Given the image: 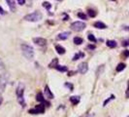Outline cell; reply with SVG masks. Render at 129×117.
I'll list each match as a JSON object with an SVG mask.
<instances>
[{
    "label": "cell",
    "mask_w": 129,
    "mask_h": 117,
    "mask_svg": "<svg viewBox=\"0 0 129 117\" xmlns=\"http://www.w3.org/2000/svg\"><path fill=\"white\" fill-rule=\"evenodd\" d=\"M22 55L27 58V60H32L34 58V49L33 47L27 45V44H22Z\"/></svg>",
    "instance_id": "1"
},
{
    "label": "cell",
    "mask_w": 129,
    "mask_h": 117,
    "mask_svg": "<svg viewBox=\"0 0 129 117\" xmlns=\"http://www.w3.org/2000/svg\"><path fill=\"white\" fill-rule=\"evenodd\" d=\"M16 94H17L18 101L20 102V104L22 106H25V100H24V98H23V95H24V85L22 83L19 84V86L17 88V91H16Z\"/></svg>",
    "instance_id": "2"
},
{
    "label": "cell",
    "mask_w": 129,
    "mask_h": 117,
    "mask_svg": "<svg viewBox=\"0 0 129 117\" xmlns=\"http://www.w3.org/2000/svg\"><path fill=\"white\" fill-rule=\"evenodd\" d=\"M42 19H43V15L39 11H35L31 14H28V15L24 16V18H23V20L26 22H39Z\"/></svg>",
    "instance_id": "3"
},
{
    "label": "cell",
    "mask_w": 129,
    "mask_h": 117,
    "mask_svg": "<svg viewBox=\"0 0 129 117\" xmlns=\"http://www.w3.org/2000/svg\"><path fill=\"white\" fill-rule=\"evenodd\" d=\"M86 27V25L83 22H75L71 25V29L74 30V31H77V32H80V31L84 30Z\"/></svg>",
    "instance_id": "4"
},
{
    "label": "cell",
    "mask_w": 129,
    "mask_h": 117,
    "mask_svg": "<svg viewBox=\"0 0 129 117\" xmlns=\"http://www.w3.org/2000/svg\"><path fill=\"white\" fill-rule=\"evenodd\" d=\"M7 82H8V75L7 74L0 75V94L4 92L6 85H7Z\"/></svg>",
    "instance_id": "5"
},
{
    "label": "cell",
    "mask_w": 129,
    "mask_h": 117,
    "mask_svg": "<svg viewBox=\"0 0 129 117\" xmlns=\"http://www.w3.org/2000/svg\"><path fill=\"white\" fill-rule=\"evenodd\" d=\"M88 70V65L86 63H81L79 66H78V71L81 73V74H86Z\"/></svg>",
    "instance_id": "6"
},
{
    "label": "cell",
    "mask_w": 129,
    "mask_h": 117,
    "mask_svg": "<svg viewBox=\"0 0 129 117\" xmlns=\"http://www.w3.org/2000/svg\"><path fill=\"white\" fill-rule=\"evenodd\" d=\"M33 42H34L36 45L41 46V47L46 46V44H47V40H46L45 38H42V37H36V38H34V39H33Z\"/></svg>",
    "instance_id": "7"
},
{
    "label": "cell",
    "mask_w": 129,
    "mask_h": 117,
    "mask_svg": "<svg viewBox=\"0 0 129 117\" xmlns=\"http://www.w3.org/2000/svg\"><path fill=\"white\" fill-rule=\"evenodd\" d=\"M44 93H45V96H46V98H48V99H50V100H51V99H53V98H54L53 94L51 93V91H50V87H49L48 85H46V86H45Z\"/></svg>",
    "instance_id": "8"
},
{
    "label": "cell",
    "mask_w": 129,
    "mask_h": 117,
    "mask_svg": "<svg viewBox=\"0 0 129 117\" xmlns=\"http://www.w3.org/2000/svg\"><path fill=\"white\" fill-rule=\"evenodd\" d=\"M70 35V32L68 31H64V32H61L57 35V39L58 40H66Z\"/></svg>",
    "instance_id": "9"
},
{
    "label": "cell",
    "mask_w": 129,
    "mask_h": 117,
    "mask_svg": "<svg viewBox=\"0 0 129 117\" xmlns=\"http://www.w3.org/2000/svg\"><path fill=\"white\" fill-rule=\"evenodd\" d=\"M36 100H37L39 102H42V103H47V104L50 106V103L46 101V100L44 99V96H43V94H42V93H38V94H37V96H36Z\"/></svg>",
    "instance_id": "10"
},
{
    "label": "cell",
    "mask_w": 129,
    "mask_h": 117,
    "mask_svg": "<svg viewBox=\"0 0 129 117\" xmlns=\"http://www.w3.org/2000/svg\"><path fill=\"white\" fill-rule=\"evenodd\" d=\"M6 2L10 8V10L12 12H15L16 11V4H15V0H6Z\"/></svg>",
    "instance_id": "11"
},
{
    "label": "cell",
    "mask_w": 129,
    "mask_h": 117,
    "mask_svg": "<svg viewBox=\"0 0 129 117\" xmlns=\"http://www.w3.org/2000/svg\"><path fill=\"white\" fill-rule=\"evenodd\" d=\"M93 25H94V27H96L98 29H105V28H107V25L104 23H102V22H96V23H94Z\"/></svg>",
    "instance_id": "12"
},
{
    "label": "cell",
    "mask_w": 129,
    "mask_h": 117,
    "mask_svg": "<svg viewBox=\"0 0 129 117\" xmlns=\"http://www.w3.org/2000/svg\"><path fill=\"white\" fill-rule=\"evenodd\" d=\"M55 51H56L57 54H59V55H64V54H65V52H66L65 48L62 47V46H60V45H56V46H55Z\"/></svg>",
    "instance_id": "13"
},
{
    "label": "cell",
    "mask_w": 129,
    "mask_h": 117,
    "mask_svg": "<svg viewBox=\"0 0 129 117\" xmlns=\"http://www.w3.org/2000/svg\"><path fill=\"white\" fill-rule=\"evenodd\" d=\"M70 101L73 105H77L79 102H80V97H76V96H73L70 98Z\"/></svg>",
    "instance_id": "14"
},
{
    "label": "cell",
    "mask_w": 129,
    "mask_h": 117,
    "mask_svg": "<svg viewBox=\"0 0 129 117\" xmlns=\"http://www.w3.org/2000/svg\"><path fill=\"white\" fill-rule=\"evenodd\" d=\"M35 109L38 111L39 114H42V113L45 112V105L42 104V103H41V104H38V105L35 106Z\"/></svg>",
    "instance_id": "15"
},
{
    "label": "cell",
    "mask_w": 129,
    "mask_h": 117,
    "mask_svg": "<svg viewBox=\"0 0 129 117\" xmlns=\"http://www.w3.org/2000/svg\"><path fill=\"white\" fill-rule=\"evenodd\" d=\"M55 69H57L60 72H66V71H68V68L65 66H56L55 67Z\"/></svg>",
    "instance_id": "16"
},
{
    "label": "cell",
    "mask_w": 129,
    "mask_h": 117,
    "mask_svg": "<svg viewBox=\"0 0 129 117\" xmlns=\"http://www.w3.org/2000/svg\"><path fill=\"white\" fill-rule=\"evenodd\" d=\"M106 44H107V46H108V47H110V48H115V47H116V45H117V44H116V42H115V40H108Z\"/></svg>",
    "instance_id": "17"
},
{
    "label": "cell",
    "mask_w": 129,
    "mask_h": 117,
    "mask_svg": "<svg viewBox=\"0 0 129 117\" xmlns=\"http://www.w3.org/2000/svg\"><path fill=\"white\" fill-rule=\"evenodd\" d=\"M56 66H58V60L55 58H53V60L51 61V63L49 65V67H50V68H52V67H54V68H55V67H56Z\"/></svg>",
    "instance_id": "18"
},
{
    "label": "cell",
    "mask_w": 129,
    "mask_h": 117,
    "mask_svg": "<svg viewBox=\"0 0 129 117\" xmlns=\"http://www.w3.org/2000/svg\"><path fill=\"white\" fill-rule=\"evenodd\" d=\"M84 57H85V53H82V52H81V53H79V54H76V55L73 57V61H74V62H75V61H78L80 58H84Z\"/></svg>",
    "instance_id": "19"
},
{
    "label": "cell",
    "mask_w": 129,
    "mask_h": 117,
    "mask_svg": "<svg viewBox=\"0 0 129 117\" xmlns=\"http://www.w3.org/2000/svg\"><path fill=\"white\" fill-rule=\"evenodd\" d=\"M125 64H123V63H120V64H118V66L116 67V71L117 72H120V71H122L124 68H125Z\"/></svg>",
    "instance_id": "20"
},
{
    "label": "cell",
    "mask_w": 129,
    "mask_h": 117,
    "mask_svg": "<svg viewBox=\"0 0 129 117\" xmlns=\"http://www.w3.org/2000/svg\"><path fill=\"white\" fill-rule=\"evenodd\" d=\"M83 42H84V39L81 38V37H75V38H74V43H75L76 45H81Z\"/></svg>",
    "instance_id": "21"
},
{
    "label": "cell",
    "mask_w": 129,
    "mask_h": 117,
    "mask_svg": "<svg viewBox=\"0 0 129 117\" xmlns=\"http://www.w3.org/2000/svg\"><path fill=\"white\" fill-rule=\"evenodd\" d=\"M42 5H43V7H44V8H46L48 11H50V8H51V4H50V2H46V1H45V2H43V4H42Z\"/></svg>",
    "instance_id": "22"
},
{
    "label": "cell",
    "mask_w": 129,
    "mask_h": 117,
    "mask_svg": "<svg viewBox=\"0 0 129 117\" xmlns=\"http://www.w3.org/2000/svg\"><path fill=\"white\" fill-rule=\"evenodd\" d=\"M87 13H88V16L91 17V18H94L96 16V12L94 10H91V9H88L87 10Z\"/></svg>",
    "instance_id": "23"
},
{
    "label": "cell",
    "mask_w": 129,
    "mask_h": 117,
    "mask_svg": "<svg viewBox=\"0 0 129 117\" xmlns=\"http://www.w3.org/2000/svg\"><path fill=\"white\" fill-rule=\"evenodd\" d=\"M87 38H88V40L90 41V42H92V43H96V38H95V36L94 35H92V34H89L88 36H87Z\"/></svg>",
    "instance_id": "24"
},
{
    "label": "cell",
    "mask_w": 129,
    "mask_h": 117,
    "mask_svg": "<svg viewBox=\"0 0 129 117\" xmlns=\"http://www.w3.org/2000/svg\"><path fill=\"white\" fill-rule=\"evenodd\" d=\"M78 17L80 18V19H82V20H86V15L85 14V13H79L78 14Z\"/></svg>",
    "instance_id": "25"
},
{
    "label": "cell",
    "mask_w": 129,
    "mask_h": 117,
    "mask_svg": "<svg viewBox=\"0 0 129 117\" xmlns=\"http://www.w3.org/2000/svg\"><path fill=\"white\" fill-rule=\"evenodd\" d=\"M114 99H115V96H114V95H112V96H111L109 99H107V100L104 101V106H105V105H106V104H107V103H108L110 100H114Z\"/></svg>",
    "instance_id": "26"
},
{
    "label": "cell",
    "mask_w": 129,
    "mask_h": 117,
    "mask_svg": "<svg viewBox=\"0 0 129 117\" xmlns=\"http://www.w3.org/2000/svg\"><path fill=\"white\" fill-rule=\"evenodd\" d=\"M64 85H65V87H67V88H70V91H73L74 87H73V85L71 83H65Z\"/></svg>",
    "instance_id": "27"
},
{
    "label": "cell",
    "mask_w": 129,
    "mask_h": 117,
    "mask_svg": "<svg viewBox=\"0 0 129 117\" xmlns=\"http://www.w3.org/2000/svg\"><path fill=\"white\" fill-rule=\"evenodd\" d=\"M28 112H29L30 114H39V113H38V111H37L35 108H33V109H29V110H28Z\"/></svg>",
    "instance_id": "28"
},
{
    "label": "cell",
    "mask_w": 129,
    "mask_h": 117,
    "mask_svg": "<svg viewBox=\"0 0 129 117\" xmlns=\"http://www.w3.org/2000/svg\"><path fill=\"white\" fill-rule=\"evenodd\" d=\"M122 56H123L124 58H128V57H129V51H128V50H126V51H123V53H122Z\"/></svg>",
    "instance_id": "29"
},
{
    "label": "cell",
    "mask_w": 129,
    "mask_h": 117,
    "mask_svg": "<svg viewBox=\"0 0 129 117\" xmlns=\"http://www.w3.org/2000/svg\"><path fill=\"white\" fill-rule=\"evenodd\" d=\"M122 46H123V47L129 46V40H123V41H122Z\"/></svg>",
    "instance_id": "30"
},
{
    "label": "cell",
    "mask_w": 129,
    "mask_h": 117,
    "mask_svg": "<svg viewBox=\"0 0 129 117\" xmlns=\"http://www.w3.org/2000/svg\"><path fill=\"white\" fill-rule=\"evenodd\" d=\"M17 1H18V3H19L20 5H24L26 0H17Z\"/></svg>",
    "instance_id": "31"
},
{
    "label": "cell",
    "mask_w": 129,
    "mask_h": 117,
    "mask_svg": "<svg viewBox=\"0 0 129 117\" xmlns=\"http://www.w3.org/2000/svg\"><path fill=\"white\" fill-rule=\"evenodd\" d=\"M0 14H1V15H5L6 14V12H5V10L1 7V6H0Z\"/></svg>",
    "instance_id": "32"
},
{
    "label": "cell",
    "mask_w": 129,
    "mask_h": 117,
    "mask_svg": "<svg viewBox=\"0 0 129 117\" xmlns=\"http://www.w3.org/2000/svg\"><path fill=\"white\" fill-rule=\"evenodd\" d=\"M96 47H95V45H88L87 46V49H90V50H94Z\"/></svg>",
    "instance_id": "33"
},
{
    "label": "cell",
    "mask_w": 129,
    "mask_h": 117,
    "mask_svg": "<svg viewBox=\"0 0 129 117\" xmlns=\"http://www.w3.org/2000/svg\"><path fill=\"white\" fill-rule=\"evenodd\" d=\"M0 67H1V68H4V64H3V62L1 61V58H0Z\"/></svg>",
    "instance_id": "34"
},
{
    "label": "cell",
    "mask_w": 129,
    "mask_h": 117,
    "mask_svg": "<svg viewBox=\"0 0 129 117\" xmlns=\"http://www.w3.org/2000/svg\"><path fill=\"white\" fill-rule=\"evenodd\" d=\"M69 19V16H67L66 14H64V19H63V21H67Z\"/></svg>",
    "instance_id": "35"
},
{
    "label": "cell",
    "mask_w": 129,
    "mask_h": 117,
    "mask_svg": "<svg viewBox=\"0 0 129 117\" xmlns=\"http://www.w3.org/2000/svg\"><path fill=\"white\" fill-rule=\"evenodd\" d=\"M125 95H126V98H129V87H128V89L126 90V94H125Z\"/></svg>",
    "instance_id": "36"
},
{
    "label": "cell",
    "mask_w": 129,
    "mask_h": 117,
    "mask_svg": "<svg viewBox=\"0 0 129 117\" xmlns=\"http://www.w3.org/2000/svg\"><path fill=\"white\" fill-rule=\"evenodd\" d=\"M123 29H124V30L129 31V26H123Z\"/></svg>",
    "instance_id": "37"
},
{
    "label": "cell",
    "mask_w": 129,
    "mask_h": 117,
    "mask_svg": "<svg viewBox=\"0 0 129 117\" xmlns=\"http://www.w3.org/2000/svg\"><path fill=\"white\" fill-rule=\"evenodd\" d=\"M2 101H3V99L0 97V105H1V103H2Z\"/></svg>",
    "instance_id": "38"
},
{
    "label": "cell",
    "mask_w": 129,
    "mask_h": 117,
    "mask_svg": "<svg viewBox=\"0 0 129 117\" xmlns=\"http://www.w3.org/2000/svg\"><path fill=\"white\" fill-rule=\"evenodd\" d=\"M111 1H115V0H111Z\"/></svg>",
    "instance_id": "39"
},
{
    "label": "cell",
    "mask_w": 129,
    "mask_h": 117,
    "mask_svg": "<svg viewBox=\"0 0 129 117\" xmlns=\"http://www.w3.org/2000/svg\"><path fill=\"white\" fill-rule=\"evenodd\" d=\"M127 117H129V116H127Z\"/></svg>",
    "instance_id": "40"
},
{
    "label": "cell",
    "mask_w": 129,
    "mask_h": 117,
    "mask_svg": "<svg viewBox=\"0 0 129 117\" xmlns=\"http://www.w3.org/2000/svg\"><path fill=\"white\" fill-rule=\"evenodd\" d=\"M58 1H59V0H58Z\"/></svg>",
    "instance_id": "41"
}]
</instances>
